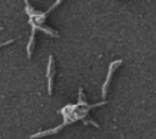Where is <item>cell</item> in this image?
<instances>
[{"label": "cell", "instance_id": "obj_1", "mask_svg": "<svg viewBox=\"0 0 156 139\" xmlns=\"http://www.w3.org/2000/svg\"><path fill=\"white\" fill-rule=\"evenodd\" d=\"M105 104H106V101L93 104V105H88V106H82L79 104H77V105H66L60 111L62 113V116H63V124L66 126V124L73 123V122H76L78 119H82L84 122V124L90 123L94 127H99V124L95 123V121L89 117V110L93 109V107H96V106H102Z\"/></svg>", "mask_w": 156, "mask_h": 139}, {"label": "cell", "instance_id": "obj_2", "mask_svg": "<svg viewBox=\"0 0 156 139\" xmlns=\"http://www.w3.org/2000/svg\"><path fill=\"white\" fill-rule=\"evenodd\" d=\"M122 62H123L122 60H116V61H113V62L110 63V66H108V72H107V76H106V79H105V82H104V84H102V94H101V95H102L104 99H105L106 95H107V88H108V84H110V82H111L112 74H113L115 70L122 65Z\"/></svg>", "mask_w": 156, "mask_h": 139}, {"label": "cell", "instance_id": "obj_3", "mask_svg": "<svg viewBox=\"0 0 156 139\" xmlns=\"http://www.w3.org/2000/svg\"><path fill=\"white\" fill-rule=\"evenodd\" d=\"M54 74H55V65H54V57L50 55L49 61H48V67H46V78H48V94H52V88H54Z\"/></svg>", "mask_w": 156, "mask_h": 139}, {"label": "cell", "instance_id": "obj_4", "mask_svg": "<svg viewBox=\"0 0 156 139\" xmlns=\"http://www.w3.org/2000/svg\"><path fill=\"white\" fill-rule=\"evenodd\" d=\"M65 127V124L62 123L61 126H57V127H55V128H52V129H48V130H44V132H40V133H35V134H33V135H30L29 138L30 139H34V138H41V137H46V135H51V134H55V133H58L62 128Z\"/></svg>", "mask_w": 156, "mask_h": 139}, {"label": "cell", "instance_id": "obj_5", "mask_svg": "<svg viewBox=\"0 0 156 139\" xmlns=\"http://www.w3.org/2000/svg\"><path fill=\"white\" fill-rule=\"evenodd\" d=\"M35 32H37V28L35 27H32L30 38H29V41H28V45H27V57L28 59L32 57V54H33V50H34V45H35Z\"/></svg>", "mask_w": 156, "mask_h": 139}, {"label": "cell", "instance_id": "obj_6", "mask_svg": "<svg viewBox=\"0 0 156 139\" xmlns=\"http://www.w3.org/2000/svg\"><path fill=\"white\" fill-rule=\"evenodd\" d=\"M29 24H30V27H35L37 29H40V30H43V32H45L46 34H49V35H51V37H58V34H57V32H55L54 29H51V28H49L48 26H39V24H37L33 20H30L29 18Z\"/></svg>", "mask_w": 156, "mask_h": 139}, {"label": "cell", "instance_id": "obj_7", "mask_svg": "<svg viewBox=\"0 0 156 139\" xmlns=\"http://www.w3.org/2000/svg\"><path fill=\"white\" fill-rule=\"evenodd\" d=\"M13 41H15V39H11V40H9V41H6V43L1 44V46H5V45H7V44H10V43H13Z\"/></svg>", "mask_w": 156, "mask_h": 139}]
</instances>
